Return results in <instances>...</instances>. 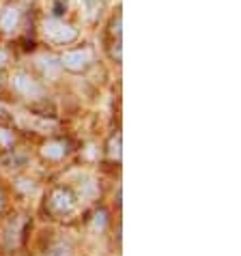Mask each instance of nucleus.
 I'll list each match as a JSON object with an SVG mask.
<instances>
[{
  "mask_svg": "<svg viewBox=\"0 0 241 256\" xmlns=\"http://www.w3.org/2000/svg\"><path fill=\"white\" fill-rule=\"evenodd\" d=\"M108 155L114 162L120 160V134H114V136L110 138V144H108Z\"/></svg>",
  "mask_w": 241,
  "mask_h": 256,
  "instance_id": "9",
  "label": "nucleus"
},
{
  "mask_svg": "<svg viewBox=\"0 0 241 256\" xmlns=\"http://www.w3.org/2000/svg\"><path fill=\"white\" fill-rule=\"evenodd\" d=\"M20 232H22V220L13 218L11 222H6L4 230H2L4 246H6V248H16V244H18V237H20Z\"/></svg>",
  "mask_w": 241,
  "mask_h": 256,
  "instance_id": "6",
  "label": "nucleus"
},
{
  "mask_svg": "<svg viewBox=\"0 0 241 256\" xmlns=\"http://www.w3.org/2000/svg\"><path fill=\"white\" fill-rule=\"evenodd\" d=\"M46 256H74V250L67 241H54V244L48 246Z\"/></svg>",
  "mask_w": 241,
  "mask_h": 256,
  "instance_id": "8",
  "label": "nucleus"
},
{
  "mask_svg": "<svg viewBox=\"0 0 241 256\" xmlns=\"http://www.w3.org/2000/svg\"><path fill=\"white\" fill-rule=\"evenodd\" d=\"M69 153H72L69 140H60V138L48 140L46 144L41 146V158L48 160V162H60V160H65Z\"/></svg>",
  "mask_w": 241,
  "mask_h": 256,
  "instance_id": "5",
  "label": "nucleus"
},
{
  "mask_svg": "<svg viewBox=\"0 0 241 256\" xmlns=\"http://www.w3.org/2000/svg\"><path fill=\"white\" fill-rule=\"evenodd\" d=\"M11 86L16 93H20L22 97L26 99H39L44 97V84H41L39 80H34V78L30 74H26V71H16L11 78Z\"/></svg>",
  "mask_w": 241,
  "mask_h": 256,
  "instance_id": "3",
  "label": "nucleus"
},
{
  "mask_svg": "<svg viewBox=\"0 0 241 256\" xmlns=\"http://www.w3.org/2000/svg\"><path fill=\"white\" fill-rule=\"evenodd\" d=\"M78 198L69 188L65 186H56L50 190V194L46 196V211L54 220H65L76 211Z\"/></svg>",
  "mask_w": 241,
  "mask_h": 256,
  "instance_id": "1",
  "label": "nucleus"
},
{
  "mask_svg": "<svg viewBox=\"0 0 241 256\" xmlns=\"http://www.w3.org/2000/svg\"><path fill=\"white\" fill-rule=\"evenodd\" d=\"M90 62H93V54L90 50H69L60 56V67H65L72 74H84Z\"/></svg>",
  "mask_w": 241,
  "mask_h": 256,
  "instance_id": "4",
  "label": "nucleus"
},
{
  "mask_svg": "<svg viewBox=\"0 0 241 256\" xmlns=\"http://www.w3.org/2000/svg\"><path fill=\"white\" fill-rule=\"evenodd\" d=\"M4 207V194H2V190H0V211H2Z\"/></svg>",
  "mask_w": 241,
  "mask_h": 256,
  "instance_id": "14",
  "label": "nucleus"
},
{
  "mask_svg": "<svg viewBox=\"0 0 241 256\" xmlns=\"http://www.w3.org/2000/svg\"><path fill=\"white\" fill-rule=\"evenodd\" d=\"M18 24H20V11L16 9V6H6V9L2 11V16H0V28L9 32Z\"/></svg>",
  "mask_w": 241,
  "mask_h": 256,
  "instance_id": "7",
  "label": "nucleus"
},
{
  "mask_svg": "<svg viewBox=\"0 0 241 256\" xmlns=\"http://www.w3.org/2000/svg\"><path fill=\"white\" fill-rule=\"evenodd\" d=\"M84 2H86L88 11H90V16H93V13L99 9V0H84Z\"/></svg>",
  "mask_w": 241,
  "mask_h": 256,
  "instance_id": "12",
  "label": "nucleus"
},
{
  "mask_svg": "<svg viewBox=\"0 0 241 256\" xmlns=\"http://www.w3.org/2000/svg\"><path fill=\"white\" fill-rule=\"evenodd\" d=\"M13 142H16V136H13V132L0 130V146H2V148H9V146H13Z\"/></svg>",
  "mask_w": 241,
  "mask_h": 256,
  "instance_id": "10",
  "label": "nucleus"
},
{
  "mask_svg": "<svg viewBox=\"0 0 241 256\" xmlns=\"http://www.w3.org/2000/svg\"><path fill=\"white\" fill-rule=\"evenodd\" d=\"M120 24H123V18H116L114 22H112V34H116V37H120Z\"/></svg>",
  "mask_w": 241,
  "mask_h": 256,
  "instance_id": "11",
  "label": "nucleus"
},
{
  "mask_svg": "<svg viewBox=\"0 0 241 256\" xmlns=\"http://www.w3.org/2000/svg\"><path fill=\"white\" fill-rule=\"evenodd\" d=\"M78 37V28H74L72 24L62 22L58 18H50L44 22V39L48 44H54V46H65V44H72Z\"/></svg>",
  "mask_w": 241,
  "mask_h": 256,
  "instance_id": "2",
  "label": "nucleus"
},
{
  "mask_svg": "<svg viewBox=\"0 0 241 256\" xmlns=\"http://www.w3.org/2000/svg\"><path fill=\"white\" fill-rule=\"evenodd\" d=\"M6 60H9V54H6L4 50L0 48V67H2V65H6Z\"/></svg>",
  "mask_w": 241,
  "mask_h": 256,
  "instance_id": "13",
  "label": "nucleus"
}]
</instances>
